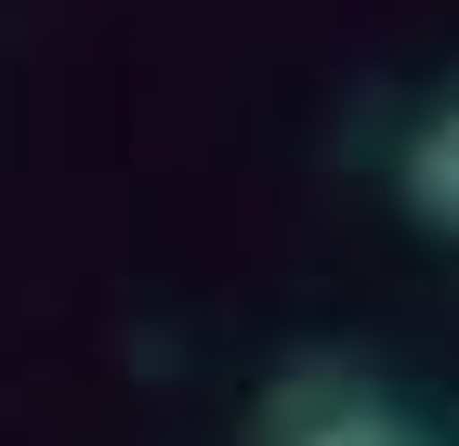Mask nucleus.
I'll list each match as a JSON object with an SVG mask.
<instances>
[{"instance_id": "f257e3e1", "label": "nucleus", "mask_w": 459, "mask_h": 446, "mask_svg": "<svg viewBox=\"0 0 459 446\" xmlns=\"http://www.w3.org/2000/svg\"><path fill=\"white\" fill-rule=\"evenodd\" d=\"M249 420H263V446H420L407 394L368 380L354 354H302V368H276Z\"/></svg>"}, {"instance_id": "f03ea898", "label": "nucleus", "mask_w": 459, "mask_h": 446, "mask_svg": "<svg viewBox=\"0 0 459 446\" xmlns=\"http://www.w3.org/2000/svg\"><path fill=\"white\" fill-rule=\"evenodd\" d=\"M394 184H407V210H420L433 237H459V92L407 132V171H394Z\"/></svg>"}, {"instance_id": "7ed1b4c3", "label": "nucleus", "mask_w": 459, "mask_h": 446, "mask_svg": "<svg viewBox=\"0 0 459 446\" xmlns=\"http://www.w3.org/2000/svg\"><path fill=\"white\" fill-rule=\"evenodd\" d=\"M420 446H433V433H420Z\"/></svg>"}]
</instances>
